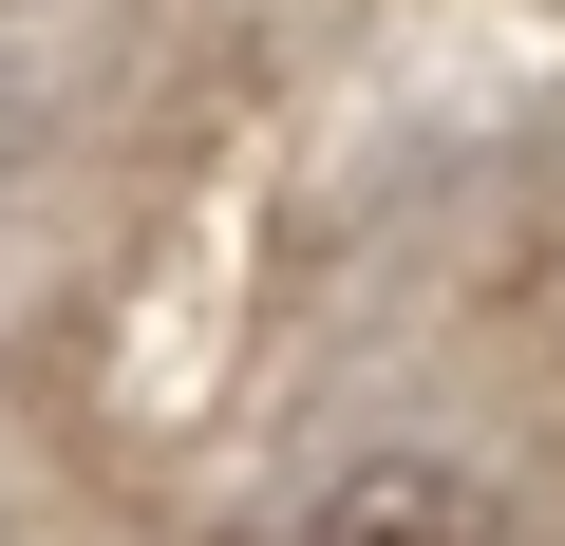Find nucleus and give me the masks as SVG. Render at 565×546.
<instances>
[{
	"label": "nucleus",
	"instance_id": "obj_1",
	"mask_svg": "<svg viewBox=\"0 0 565 546\" xmlns=\"http://www.w3.org/2000/svg\"><path fill=\"white\" fill-rule=\"evenodd\" d=\"M302 546H527V527H509V490L452 471V452H359Z\"/></svg>",
	"mask_w": 565,
	"mask_h": 546
}]
</instances>
